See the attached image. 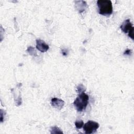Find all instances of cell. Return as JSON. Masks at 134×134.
Here are the masks:
<instances>
[{
	"instance_id": "obj_1",
	"label": "cell",
	"mask_w": 134,
	"mask_h": 134,
	"mask_svg": "<svg viewBox=\"0 0 134 134\" xmlns=\"http://www.w3.org/2000/svg\"><path fill=\"white\" fill-rule=\"evenodd\" d=\"M89 96L84 92H81L74 101V105L78 111L84 110L88 103Z\"/></svg>"
},
{
	"instance_id": "obj_2",
	"label": "cell",
	"mask_w": 134,
	"mask_h": 134,
	"mask_svg": "<svg viewBox=\"0 0 134 134\" xmlns=\"http://www.w3.org/2000/svg\"><path fill=\"white\" fill-rule=\"evenodd\" d=\"M99 13L104 16H109L113 13L112 3L110 0H98L97 2Z\"/></svg>"
},
{
	"instance_id": "obj_3",
	"label": "cell",
	"mask_w": 134,
	"mask_h": 134,
	"mask_svg": "<svg viewBox=\"0 0 134 134\" xmlns=\"http://www.w3.org/2000/svg\"><path fill=\"white\" fill-rule=\"evenodd\" d=\"M121 30L125 32L127 34L128 36L133 40V29L132 24L130 22V19H128L125 20L120 26Z\"/></svg>"
},
{
	"instance_id": "obj_4",
	"label": "cell",
	"mask_w": 134,
	"mask_h": 134,
	"mask_svg": "<svg viewBox=\"0 0 134 134\" xmlns=\"http://www.w3.org/2000/svg\"><path fill=\"white\" fill-rule=\"evenodd\" d=\"M98 127V123L92 120H89L84 125L83 129L85 133L91 134L95 132Z\"/></svg>"
},
{
	"instance_id": "obj_5",
	"label": "cell",
	"mask_w": 134,
	"mask_h": 134,
	"mask_svg": "<svg viewBox=\"0 0 134 134\" xmlns=\"http://www.w3.org/2000/svg\"><path fill=\"white\" fill-rule=\"evenodd\" d=\"M36 48L39 51L45 52L49 49V47L43 40L38 39L36 40Z\"/></svg>"
},
{
	"instance_id": "obj_6",
	"label": "cell",
	"mask_w": 134,
	"mask_h": 134,
	"mask_svg": "<svg viewBox=\"0 0 134 134\" xmlns=\"http://www.w3.org/2000/svg\"><path fill=\"white\" fill-rule=\"evenodd\" d=\"M51 105L54 107V108H56L58 109H61L63 108L64 102L63 100L58 98H53L51 99Z\"/></svg>"
},
{
	"instance_id": "obj_7",
	"label": "cell",
	"mask_w": 134,
	"mask_h": 134,
	"mask_svg": "<svg viewBox=\"0 0 134 134\" xmlns=\"http://www.w3.org/2000/svg\"><path fill=\"white\" fill-rule=\"evenodd\" d=\"M75 7L80 13L84 12L87 6V4L85 1H75Z\"/></svg>"
},
{
	"instance_id": "obj_8",
	"label": "cell",
	"mask_w": 134,
	"mask_h": 134,
	"mask_svg": "<svg viewBox=\"0 0 134 134\" xmlns=\"http://www.w3.org/2000/svg\"><path fill=\"white\" fill-rule=\"evenodd\" d=\"M51 133H63V131H62L58 127L54 126L52 127L51 128Z\"/></svg>"
},
{
	"instance_id": "obj_9",
	"label": "cell",
	"mask_w": 134,
	"mask_h": 134,
	"mask_svg": "<svg viewBox=\"0 0 134 134\" xmlns=\"http://www.w3.org/2000/svg\"><path fill=\"white\" fill-rule=\"evenodd\" d=\"M27 51L31 55H34V56H36V52L35 50V49L32 47H29L27 49Z\"/></svg>"
},
{
	"instance_id": "obj_10",
	"label": "cell",
	"mask_w": 134,
	"mask_h": 134,
	"mask_svg": "<svg viewBox=\"0 0 134 134\" xmlns=\"http://www.w3.org/2000/svg\"><path fill=\"white\" fill-rule=\"evenodd\" d=\"M75 125L76 128L80 129L84 126V122L83 120H77L75 122Z\"/></svg>"
},
{
	"instance_id": "obj_11",
	"label": "cell",
	"mask_w": 134,
	"mask_h": 134,
	"mask_svg": "<svg viewBox=\"0 0 134 134\" xmlns=\"http://www.w3.org/2000/svg\"><path fill=\"white\" fill-rule=\"evenodd\" d=\"M77 91L79 93H81V92H83V91L85 90V88H84V86L82 85V84H80L77 87Z\"/></svg>"
},
{
	"instance_id": "obj_12",
	"label": "cell",
	"mask_w": 134,
	"mask_h": 134,
	"mask_svg": "<svg viewBox=\"0 0 134 134\" xmlns=\"http://www.w3.org/2000/svg\"><path fill=\"white\" fill-rule=\"evenodd\" d=\"M132 53V51L130 49H127L124 52V54L125 55H130Z\"/></svg>"
},
{
	"instance_id": "obj_13",
	"label": "cell",
	"mask_w": 134,
	"mask_h": 134,
	"mask_svg": "<svg viewBox=\"0 0 134 134\" xmlns=\"http://www.w3.org/2000/svg\"><path fill=\"white\" fill-rule=\"evenodd\" d=\"M62 54L63 55H66L68 53V51L66 50H64V49H63L62 50Z\"/></svg>"
}]
</instances>
